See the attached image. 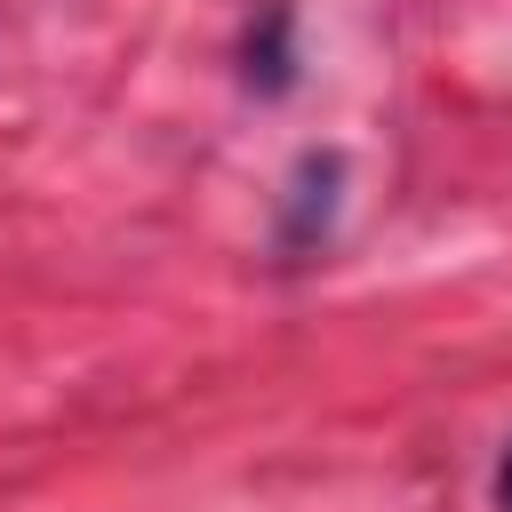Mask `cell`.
<instances>
[{
  "instance_id": "1",
  "label": "cell",
  "mask_w": 512,
  "mask_h": 512,
  "mask_svg": "<svg viewBox=\"0 0 512 512\" xmlns=\"http://www.w3.org/2000/svg\"><path fill=\"white\" fill-rule=\"evenodd\" d=\"M336 184H344V160L336 152H304L296 160V184H288V208H280V248H320L328 240Z\"/></svg>"
},
{
  "instance_id": "2",
  "label": "cell",
  "mask_w": 512,
  "mask_h": 512,
  "mask_svg": "<svg viewBox=\"0 0 512 512\" xmlns=\"http://www.w3.org/2000/svg\"><path fill=\"white\" fill-rule=\"evenodd\" d=\"M240 80H248L256 96H280V88L296 80V40H288V0H264V8H256V24H248V40H240Z\"/></svg>"
},
{
  "instance_id": "3",
  "label": "cell",
  "mask_w": 512,
  "mask_h": 512,
  "mask_svg": "<svg viewBox=\"0 0 512 512\" xmlns=\"http://www.w3.org/2000/svg\"><path fill=\"white\" fill-rule=\"evenodd\" d=\"M496 512H512V440H504V456H496Z\"/></svg>"
}]
</instances>
